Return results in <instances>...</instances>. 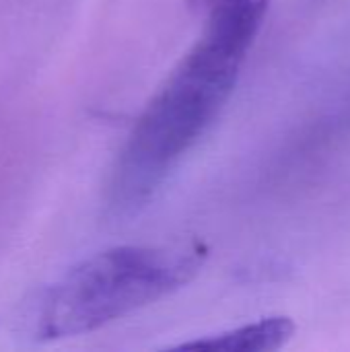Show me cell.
Here are the masks:
<instances>
[{"label": "cell", "instance_id": "1", "mask_svg": "<svg viewBox=\"0 0 350 352\" xmlns=\"http://www.w3.org/2000/svg\"><path fill=\"white\" fill-rule=\"evenodd\" d=\"M204 6L196 43L149 99L113 163L107 210L118 219L140 212L210 130L235 89L268 0H204Z\"/></svg>", "mask_w": 350, "mask_h": 352}, {"label": "cell", "instance_id": "2", "mask_svg": "<svg viewBox=\"0 0 350 352\" xmlns=\"http://www.w3.org/2000/svg\"><path fill=\"white\" fill-rule=\"evenodd\" d=\"M200 243L118 245L56 280L37 301L33 336L62 340L95 332L184 289L204 266Z\"/></svg>", "mask_w": 350, "mask_h": 352}, {"label": "cell", "instance_id": "3", "mask_svg": "<svg viewBox=\"0 0 350 352\" xmlns=\"http://www.w3.org/2000/svg\"><path fill=\"white\" fill-rule=\"evenodd\" d=\"M295 334V324L291 318L274 316L264 318L254 324L233 328L229 332L198 338L194 342H184L179 349L194 351H225V352H268L283 349Z\"/></svg>", "mask_w": 350, "mask_h": 352}]
</instances>
